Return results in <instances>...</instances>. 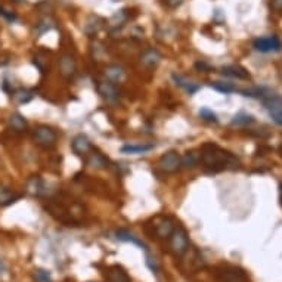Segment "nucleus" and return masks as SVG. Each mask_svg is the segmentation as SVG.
Returning <instances> with one entry per match:
<instances>
[{
	"label": "nucleus",
	"mask_w": 282,
	"mask_h": 282,
	"mask_svg": "<svg viewBox=\"0 0 282 282\" xmlns=\"http://www.w3.org/2000/svg\"><path fill=\"white\" fill-rule=\"evenodd\" d=\"M201 164L209 171L217 173L222 170L236 169L239 166V160L214 143H204L201 146Z\"/></svg>",
	"instance_id": "1"
},
{
	"label": "nucleus",
	"mask_w": 282,
	"mask_h": 282,
	"mask_svg": "<svg viewBox=\"0 0 282 282\" xmlns=\"http://www.w3.org/2000/svg\"><path fill=\"white\" fill-rule=\"evenodd\" d=\"M260 101H262V104H263L265 110H266V111L269 113V115L274 118V121H275L277 124L282 126V96L281 95H278V93H275L274 90H271V89H268V87H266V90H265V93L262 95Z\"/></svg>",
	"instance_id": "2"
},
{
	"label": "nucleus",
	"mask_w": 282,
	"mask_h": 282,
	"mask_svg": "<svg viewBox=\"0 0 282 282\" xmlns=\"http://www.w3.org/2000/svg\"><path fill=\"white\" fill-rule=\"evenodd\" d=\"M189 236L186 230L177 226L169 236V250L174 257H183L189 251Z\"/></svg>",
	"instance_id": "3"
},
{
	"label": "nucleus",
	"mask_w": 282,
	"mask_h": 282,
	"mask_svg": "<svg viewBox=\"0 0 282 282\" xmlns=\"http://www.w3.org/2000/svg\"><path fill=\"white\" fill-rule=\"evenodd\" d=\"M33 142L42 149H54L58 143V133L49 126H37L33 130Z\"/></svg>",
	"instance_id": "4"
},
{
	"label": "nucleus",
	"mask_w": 282,
	"mask_h": 282,
	"mask_svg": "<svg viewBox=\"0 0 282 282\" xmlns=\"http://www.w3.org/2000/svg\"><path fill=\"white\" fill-rule=\"evenodd\" d=\"M158 167L166 174H173L182 169V155L176 151L166 152L160 160H158Z\"/></svg>",
	"instance_id": "5"
},
{
	"label": "nucleus",
	"mask_w": 282,
	"mask_h": 282,
	"mask_svg": "<svg viewBox=\"0 0 282 282\" xmlns=\"http://www.w3.org/2000/svg\"><path fill=\"white\" fill-rule=\"evenodd\" d=\"M176 229L174 220L169 216H160L154 220L152 233L157 239H169V236Z\"/></svg>",
	"instance_id": "6"
},
{
	"label": "nucleus",
	"mask_w": 282,
	"mask_h": 282,
	"mask_svg": "<svg viewBox=\"0 0 282 282\" xmlns=\"http://www.w3.org/2000/svg\"><path fill=\"white\" fill-rule=\"evenodd\" d=\"M216 277L220 282H247L248 277L247 274L235 266H222L217 269Z\"/></svg>",
	"instance_id": "7"
},
{
	"label": "nucleus",
	"mask_w": 282,
	"mask_h": 282,
	"mask_svg": "<svg viewBox=\"0 0 282 282\" xmlns=\"http://www.w3.org/2000/svg\"><path fill=\"white\" fill-rule=\"evenodd\" d=\"M253 46L256 51H259L262 54H271V52H280L282 43L278 36H266V37L256 39Z\"/></svg>",
	"instance_id": "8"
},
{
	"label": "nucleus",
	"mask_w": 282,
	"mask_h": 282,
	"mask_svg": "<svg viewBox=\"0 0 282 282\" xmlns=\"http://www.w3.org/2000/svg\"><path fill=\"white\" fill-rule=\"evenodd\" d=\"M96 89H98V93L101 95V98L105 99L107 102L115 104V102L120 101V92L117 89V84H114L111 81L101 80V81H98Z\"/></svg>",
	"instance_id": "9"
},
{
	"label": "nucleus",
	"mask_w": 282,
	"mask_h": 282,
	"mask_svg": "<svg viewBox=\"0 0 282 282\" xmlns=\"http://www.w3.org/2000/svg\"><path fill=\"white\" fill-rule=\"evenodd\" d=\"M25 192L34 198H43L48 194L46 183L43 182L40 176H31L25 182Z\"/></svg>",
	"instance_id": "10"
},
{
	"label": "nucleus",
	"mask_w": 282,
	"mask_h": 282,
	"mask_svg": "<svg viewBox=\"0 0 282 282\" xmlns=\"http://www.w3.org/2000/svg\"><path fill=\"white\" fill-rule=\"evenodd\" d=\"M59 72L65 80H72L77 74V64L72 55L64 54L59 58Z\"/></svg>",
	"instance_id": "11"
},
{
	"label": "nucleus",
	"mask_w": 282,
	"mask_h": 282,
	"mask_svg": "<svg viewBox=\"0 0 282 282\" xmlns=\"http://www.w3.org/2000/svg\"><path fill=\"white\" fill-rule=\"evenodd\" d=\"M71 149H72V152L77 155V157H86L93 148H92V143H90V141H89V138L87 136H84V135H77L74 139H72V142H71Z\"/></svg>",
	"instance_id": "12"
},
{
	"label": "nucleus",
	"mask_w": 282,
	"mask_h": 282,
	"mask_svg": "<svg viewBox=\"0 0 282 282\" xmlns=\"http://www.w3.org/2000/svg\"><path fill=\"white\" fill-rule=\"evenodd\" d=\"M161 59H163L161 54L154 48H148L141 54V64L148 70L157 68L160 65V62H161Z\"/></svg>",
	"instance_id": "13"
},
{
	"label": "nucleus",
	"mask_w": 282,
	"mask_h": 282,
	"mask_svg": "<svg viewBox=\"0 0 282 282\" xmlns=\"http://www.w3.org/2000/svg\"><path fill=\"white\" fill-rule=\"evenodd\" d=\"M84 163L87 167L90 169H96V170H104L108 167V158L101 154L99 151H95L92 149L86 157H84Z\"/></svg>",
	"instance_id": "14"
},
{
	"label": "nucleus",
	"mask_w": 282,
	"mask_h": 282,
	"mask_svg": "<svg viewBox=\"0 0 282 282\" xmlns=\"http://www.w3.org/2000/svg\"><path fill=\"white\" fill-rule=\"evenodd\" d=\"M104 74H105V80L111 81L114 84L123 83L126 80V77H127L126 70L121 65H117V64L107 65L105 70H104Z\"/></svg>",
	"instance_id": "15"
},
{
	"label": "nucleus",
	"mask_w": 282,
	"mask_h": 282,
	"mask_svg": "<svg viewBox=\"0 0 282 282\" xmlns=\"http://www.w3.org/2000/svg\"><path fill=\"white\" fill-rule=\"evenodd\" d=\"M171 80L174 81L176 86H179L180 89H183L188 95H194L200 90V84L194 83L191 78L182 75V74H177V72H173L171 74Z\"/></svg>",
	"instance_id": "16"
},
{
	"label": "nucleus",
	"mask_w": 282,
	"mask_h": 282,
	"mask_svg": "<svg viewBox=\"0 0 282 282\" xmlns=\"http://www.w3.org/2000/svg\"><path fill=\"white\" fill-rule=\"evenodd\" d=\"M220 72L225 77L236 78V80H250L251 78L250 72L244 67H241V65H227V67H223L220 70Z\"/></svg>",
	"instance_id": "17"
},
{
	"label": "nucleus",
	"mask_w": 282,
	"mask_h": 282,
	"mask_svg": "<svg viewBox=\"0 0 282 282\" xmlns=\"http://www.w3.org/2000/svg\"><path fill=\"white\" fill-rule=\"evenodd\" d=\"M200 164H201V152H198L195 149H191V151H186L182 155V169H195Z\"/></svg>",
	"instance_id": "18"
},
{
	"label": "nucleus",
	"mask_w": 282,
	"mask_h": 282,
	"mask_svg": "<svg viewBox=\"0 0 282 282\" xmlns=\"http://www.w3.org/2000/svg\"><path fill=\"white\" fill-rule=\"evenodd\" d=\"M107 280L110 282H130V277L121 266H110L105 274Z\"/></svg>",
	"instance_id": "19"
},
{
	"label": "nucleus",
	"mask_w": 282,
	"mask_h": 282,
	"mask_svg": "<svg viewBox=\"0 0 282 282\" xmlns=\"http://www.w3.org/2000/svg\"><path fill=\"white\" fill-rule=\"evenodd\" d=\"M7 121H9V127H10L13 132H16V133H24V132H27V129H28V123H27L25 117L21 115L19 113L10 114Z\"/></svg>",
	"instance_id": "20"
},
{
	"label": "nucleus",
	"mask_w": 282,
	"mask_h": 282,
	"mask_svg": "<svg viewBox=\"0 0 282 282\" xmlns=\"http://www.w3.org/2000/svg\"><path fill=\"white\" fill-rule=\"evenodd\" d=\"M19 195L9 186L0 185V207H7L10 204H13L15 201H18Z\"/></svg>",
	"instance_id": "21"
},
{
	"label": "nucleus",
	"mask_w": 282,
	"mask_h": 282,
	"mask_svg": "<svg viewBox=\"0 0 282 282\" xmlns=\"http://www.w3.org/2000/svg\"><path fill=\"white\" fill-rule=\"evenodd\" d=\"M34 90L31 89H25V87H21V89H16L12 92V98L13 101L18 104V105H25L28 102H31L34 99Z\"/></svg>",
	"instance_id": "22"
},
{
	"label": "nucleus",
	"mask_w": 282,
	"mask_h": 282,
	"mask_svg": "<svg viewBox=\"0 0 282 282\" xmlns=\"http://www.w3.org/2000/svg\"><path fill=\"white\" fill-rule=\"evenodd\" d=\"M115 236H117V239L121 241V242H132V244L141 247L142 250H146V245H145L138 236H135L132 232H129L127 229H118V230H115Z\"/></svg>",
	"instance_id": "23"
},
{
	"label": "nucleus",
	"mask_w": 282,
	"mask_h": 282,
	"mask_svg": "<svg viewBox=\"0 0 282 282\" xmlns=\"http://www.w3.org/2000/svg\"><path fill=\"white\" fill-rule=\"evenodd\" d=\"M154 149V145L151 143H141V145H124L121 146V152L123 154H132V155H136V154H145L148 151Z\"/></svg>",
	"instance_id": "24"
},
{
	"label": "nucleus",
	"mask_w": 282,
	"mask_h": 282,
	"mask_svg": "<svg viewBox=\"0 0 282 282\" xmlns=\"http://www.w3.org/2000/svg\"><path fill=\"white\" fill-rule=\"evenodd\" d=\"M102 24H104V21L99 16H90L87 19V22L84 24V33L92 37L102 28Z\"/></svg>",
	"instance_id": "25"
},
{
	"label": "nucleus",
	"mask_w": 282,
	"mask_h": 282,
	"mask_svg": "<svg viewBox=\"0 0 282 282\" xmlns=\"http://www.w3.org/2000/svg\"><path fill=\"white\" fill-rule=\"evenodd\" d=\"M251 123H254V117L247 113H238L230 121L232 126H248Z\"/></svg>",
	"instance_id": "26"
},
{
	"label": "nucleus",
	"mask_w": 282,
	"mask_h": 282,
	"mask_svg": "<svg viewBox=\"0 0 282 282\" xmlns=\"http://www.w3.org/2000/svg\"><path fill=\"white\" fill-rule=\"evenodd\" d=\"M212 87H213L214 90L220 92V93H225V95L233 93V92H236V90H238L233 84H230V83H225V81H214V83H212Z\"/></svg>",
	"instance_id": "27"
},
{
	"label": "nucleus",
	"mask_w": 282,
	"mask_h": 282,
	"mask_svg": "<svg viewBox=\"0 0 282 282\" xmlns=\"http://www.w3.org/2000/svg\"><path fill=\"white\" fill-rule=\"evenodd\" d=\"M33 277H34V281L36 282H52L51 274L46 269H36Z\"/></svg>",
	"instance_id": "28"
},
{
	"label": "nucleus",
	"mask_w": 282,
	"mask_h": 282,
	"mask_svg": "<svg viewBox=\"0 0 282 282\" xmlns=\"http://www.w3.org/2000/svg\"><path fill=\"white\" fill-rule=\"evenodd\" d=\"M200 118L204 120V121H209V123H217V115L213 113L212 110L209 108H201L200 110Z\"/></svg>",
	"instance_id": "29"
},
{
	"label": "nucleus",
	"mask_w": 282,
	"mask_h": 282,
	"mask_svg": "<svg viewBox=\"0 0 282 282\" xmlns=\"http://www.w3.org/2000/svg\"><path fill=\"white\" fill-rule=\"evenodd\" d=\"M52 22H49L48 19H45V21H40L39 24H37V28H36V31H37V34L39 36H42V34H45L46 31H49V30H52Z\"/></svg>",
	"instance_id": "30"
},
{
	"label": "nucleus",
	"mask_w": 282,
	"mask_h": 282,
	"mask_svg": "<svg viewBox=\"0 0 282 282\" xmlns=\"http://www.w3.org/2000/svg\"><path fill=\"white\" fill-rule=\"evenodd\" d=\"M0 15H1L7 22H15V21H16V15H15L12 10L4 9L3 6H0Z\"/></svg>",
	"instance_id": "31"
},
{
	"label": "nucleus",
	"mask_w": 282,
	"mask_h": 282,
	"mask_svg": "<svg viewBox=\"0 0 282 282\" xmlns=\"http://www.w3.org/2000/svg\"><path fill=\"white\" fill-rule=\"evenodd\" d=\"M195 68L200 70V71H203V72H212V71H213V67L209 65L207 62H204V61H198V62H195Z\"/></svg>",
	"instance_id": "32"
},
{
	"label": "nucleus",
	"mask_w": 282,
	"mask_h": 282,
	"mask_svg": "<svg viewBox=\"0 0 282 282\" xmlns=\"http://www.w3.org/2000/svg\"><path fill=\"white\" fill-rule=\"evenodd\" d=\"M146 266L152 271V272H158V269H160V266H158V262L155 260V259H151L149 256H146Z\"/></svg>",
	"instance_id": "33"
},
{
	"label": "nucleus",
	"mask_w": 282,
	"mask_h": 282,
	"mask_svg": "<svg viewBox=\"0 0 282 282\" xmlns=\"http://www.w3.org/2000/svg\"><path fill=\"white\" fill-rule=\"evenodd\" d=\"M271 9L277 13H282V0H271Z\"/></svg>",
	"instance_id": "34"
},
{
	"label": "nucleus",
	"mask_w": 282,
	"mask_h": 282,
	"mask_svg": "<svg viewBox=\"0 0 282 282\" xmlns=\"http://www.w3.org/2000/svg\"><path fill=\"white\" fill-rule=\"evenodd\" d=\"M166 1V4L169 6V7H171V9H176V7H179L185 0H164Z\"/></svg>",
	"instance_id": "35"
},
{
	"label": "nucleus",
	"mask_w": 282,
	"mask_h": 282,
	"mask_svg": "<svg viewBox=\"0 0 282 282\" xmlns=\"http://www.w3.org/2000/svg\"><path fill=\"white\" fill-rule=\"evenodd\" d=\"M4 271H6V266H4V263L0 260V277L3 275V272H4Z\"/></svg>",
	"instance_id": "36"
},
{
	"label": "nucleus",
	"mask_w": 282,
	"mask_h": 282,
	"mask_svg": "<svg viewBox=\"0 0 282 282\" xmlns=\"http://www.w3.org/2000/svg\"><path fill=\"white\" fill-rule=\"evenodd\" d=\"M280 200H281V206H282V183L281 186H280Z\"/></svg>",
	"instance_id": "37"
},
{
	"label": "nucleus",
	"mask_w": 282,
	"mask_h": 282,
	"mask_svg": "<svg viewBox=\"0 0 282 282\" xmlns=\"http://www.w3.org/2000/svg\"><path fill=\"white\" fill-rule=\"evenodd\" d=\"M12 1H15V3H24L25 0H12Z\"/></svg>",
	"instance_id": "38"
}]
</instances>
